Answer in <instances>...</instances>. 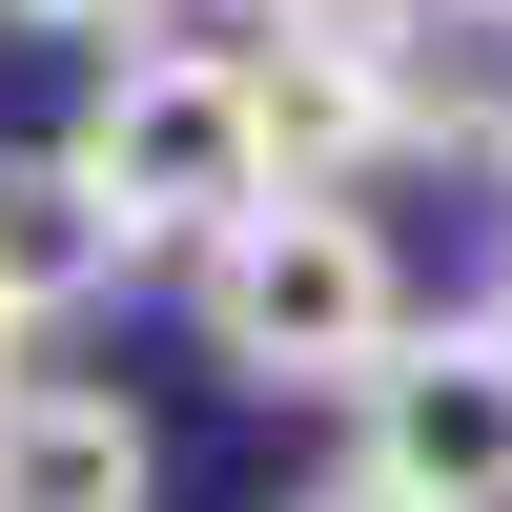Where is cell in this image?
<instances>
[{
  "mask_svg": "<svg viewBox=\"0 0 512 512\" xmlns=\"http://www.w3.org/2000/svg\"><path fill=\"white\" fill-rule=\"evenodd\" d=\"M62 164H82V205H103L123 246H226V226H267V103H246V41H123L103 62V103L62 123Z\"/></svg>",
  "mask_w": 512,
  "mask_h": 512,
  "instance_id": "obj_1",
  "label": "cell"
},
{
  "mask_svg": "<svg viewBox=\"0 0 512 512\" xmlns=\"http://www.w3.org/2000/svg\"><path fill=\"white\" fill-rule=\"evenodd\" d=\"M185 308H205V349H226L246 390H328V410L410 349V267H390L369 205H267V226H226L185 267Z\"/></svg>",
  "mask_w": 512,
  "mask_h": 512,
  "instance_id": "obj_2",
  "label": "cell"
},
{
  "mask_svg": "<svg viewBox=\"0 0 512 512\" xmlns=\"http://www.w3.org/2000/svg\"><path fill=\"white\" fill-rule=\"evenodd\" d=\"M349 472L390 512H512V328L492 308L410 328V349L349 390Z\"/></svg>",
  "mask_w": 512,
  "mask_h": 512,
  "instance_id": "obj_3",
  "label": "cell"
},
{
  "mask_svg": "<svg viewBox=\"0 0 512 512\" xmlns=\"http://www.w3.org/2000/svg\"><path fill=\"white\" fill-rule=\"evenodd\" d=\"M246 103H267V185H287V205H349L369 164L410 144V103H390V21H369V41H246Z\"/></svg>",
  "mask_w": 512,
  "mask_h": 512,
  "instance_id": "obj_4",
  "label": "cell"
},
{
  "mask_svg": "<svg viewBox=\"0 0 512 512\" xmlns=\"http://www.w3.org/2000/svg\"><path fill=\"white\" fill-rule=\"evenodd\" d=\"M144 492H164V451H144L123 390H82V369L0 390V512H144Z\"/></svg>",
  "mask_w": 512,
  "mask_h": 512,
  "instance_id": "obj_5",
  "label": "cell"
},
{
  "mask_svg": "<svg viewBox=\"0 0 512 512\" xmlns=\"http://www.w3.org/2000/svg\"><path fill=\"white\" fill-rule=\"evenodd\" d=\"M390 103H410V144L512 185V0H410L390 21Z\"/></svg>",
  "mask_w": 512,
  "mask_h": 512,
  "instance_id": "obj_6",
  "label": "cell"
},
{
  "mask_svg": "<svg viewBox=\"0 0 512 512\" xmlns=\"http://www.w3.org/2000/svg\"><path fill=\"white\" fill-rule=\"evenodd\" d=\"M82 287H123V226L82 205L62 144H21V164H0V328H62Z\"/></svg>",
  "mask_w": 512,
  "mask_h": 512,
  "instance_id": "obj_7",
  "label": "cell"
},
{
  "mask_svg": "<svg viewBox=\"0 0 512 512\" xmlns=\"http://www.w3.org/2000/svg\"><path fill=\"white\" fill-rule=\"evenodd\" d=\"M0 21H21V41H103V62H123V41L164 21V0H0Z\"/></svg>",
  "mask_w": 512,
  "mask_h": 512,
  "instance_id": "obj_8",
  "label": "cell"
},
{
  "mask_svg": "<svg viewBox=\"0 0 512 512\" xmlns=\"http://www.w3.org/2000/svg\"><path fill=\"white\" fill-rule=\"evenodd\" d=\"M369 21H410V0H246V41H369Z\"/></svg>",
  "mask_w": 512,
  "mask_h": 512,
  "instance_id": "obj_9",
  "label": "cell"
},
{
  "mask_svg": "<svg viewBox=\"0 0 512 512\" xmlns=\"http://www.w3.org/2000/svg\"><path fill=\"white\" fill-rule=\"evenodd\" d=\"M287 512H390V492H369V472H328V492H287Z\"/></svg>",
  "mask_w": 512,
  "mask_h": 512,
  "instance_id": "obj_10",
  "label": "cell"
},
{
  "mask_svg": "<svg viewBox=\"0 0 512 512\" xmlns=\"http://www.w3.org/2000/svg\"><path fill=\"white\" fill-rule=\"evenodd\" d=\"M492 328H512V205H492Z\"/></svg>",
  "mask_w": 512,
  "mask_h": 512,
  "instance_id": "obj_11",
  "label": "cell"
},
{
  "mask_svg": "<svg viewBox=\"0 0 512 512\" xmlns=\"http://www.w3.org/2000/svg\"><path fill=\"white\" fill-rule=\"evenodd\" d=\"M0 390H21V328H0Z\"/></svg>",
  "mask_w": 512,
  "mask_h": 512,
  "instance_id": "obj_12",
  "label": "cell"
}]
</instances>
